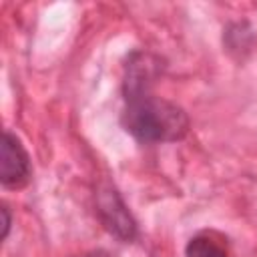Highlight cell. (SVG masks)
Listing matches in <instances>:
<instances>
[{"label": "cell", "mask_w": 257, "mask_h": 257, "mask_svg": "<svg viewBox=\"0 0 257 257\" xmlns=\"http://www.w3.org/2000/svg\"><path fill=\"white\" fill-rule=\"evenodd\" d=\"M94 201H96V215H98L102 227L122 243L135 241V237L139 233L137 221H135L133 213L128 211L126 203L122 201L120 193L110 183L98 185Z\"/></svg>", "instance_id": "cell-2"}, {"label": "cell", "mask_w": 257, "mask_h": 257, "mask_svg": "<svg viewBox=\"0 0 257 257\" xmlns=\"http://www.w3.org/2000/svg\"><path fill=\"white\" fill-rule=\"evenodd\" d=\"M122 126L135 141L157 145L185 139L191 122L177 102L157 96L153 88H143L124 94Z\"/></svg>", "instance_id": "cell-1"}, {"label": "cell", "mask_w": 257, "mask_h": 257, "mask_svg": "<svg viewBox=\"0 0 257 257\" xmlns=\"http://www.w3.org/2000/svg\"><path fill=\"white\" fill-rule=\"evenodd\" d=\"M187 257H231L227 239L215 231H203L189 239L185 247Z\"/></svg>", "instance_id": "cell-4"}, {"label": "cell", "mask_w": 257, "mask_h": 257, "mask_svg": "<svg viewBox=\"0 0 257 257\" xmlns=\"http://www.w3.org/2000/svg\"><path fill=\"white\" fill-rule=\"evenodd\" d=\"M96 257H100V253H98V255H96ZM104 257H106V255H104Z\"/></svg>", "instance_id": "cell-6"}, {"label": "cell", "mask_w": 257, "mask_h": 257, "mask_svg": "<svg viewBox=\"0 0 257 257\" xmlns=\"http://www.w3.org/2000/svg\"><path fill=\"white\" fill-rule=\"evenodd\" d=\"M0 217H2V241H4L8 237L10 225H12V217H10V211H8L6 203H2V207H0Z\"/></svg>", "instance_id": "cell-5"}, {"label": "cell", "mask_w": 257, "mask_h": 257, "mask_svg": "<svg viewBox=\"0 0 257 257\" xmlns=\"http://www.w3.org/2000/svg\"><path fill=\"white\" fill-rule=\"evenodd\" d=\"M32 179V163L30 155L24 149L22 141L10 133L4 131L2 135V147H0V183L4 189L20 191L24 189Z\"/></svg>", "instance_id": "cell-3"}]
</instances>
